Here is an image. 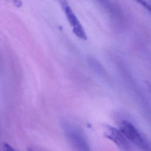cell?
Segmentation results:
<instances>
[{
  "label": "cell",
  "instance_id": "6da1fadb",
  "mask_svg": "<svg viewBox=\"0 0 151 151\" xmlns=\"http://www.w3.org/2000/svg\"><path fill=\"white\" fill-rule=\"evenodd\" d=\"M62 129L73 151H91L84 133L77 126L65 122L62 123Z\"/></svg>",
  "mask_w": 151,
  "mask_h": 151
},
{
  "label": "cell",
  "instance_id": "7a4b0ae2",
  "mask_svg": "<svg viewBox=\"0 0 151 151\" xmlns=\"http://www.w3.org/2000/svg\"><path fill=\"white\" fill-rule=\"evenodd\" d=\"M120 129L129 142L142 151H151V145L130 122L123 120L120 123Z\"/></svg>",
  "mask_w": 151,
  "mask_h": 151
},
{
  "label": "cell",
  "instance_id": "3957f363",
  "mask_svg": "<svg viewBox=\"0 0 151 151\" xmlns=\"http://www.w3.org/2000/svg\"><path fill=\"white\" fill-rule=\"evenodd\" d=\"M60 4L64 14L67 18L68 22L73 28V33L79 38L86 40L87 38L86 33L81 25L80 22L78 19L77 16L73 11L66 0H57Z\"/></svg>",
  "mask_w": 151,
  "mask_h": 151
},
{
  "label": "cell",
  "instance_id": "277c9868",
  "mask_svg": "<svg viewBox=\"0 0 151 151\" xmlns=\"http://www.w3.org/2000/svg\"><path fill=\"white\" fill-rule=\"evenodd\" d=\"M104 134L106 137L112 141L121 151H132L130 142L120 129L107 126Z\"/></svg>",
  "mask_w": 151,
  "mask_h": 151
},
{
  "label": "cell",
  "instance_id": "5b68a950",
  "mask_svg": "<svg viewBox=\"0 0 151 151\" xmlns=\"http://www.w3.org/2000/svg\"><path fill=\"white\" fill-rule=\"evenodd\" d=\"M151 13V0H133Z\"/></svg>",
  "mask_w": 151,
  "mask_h": 151
},
{
  "label": "cell",
  "instance_id": "8992f818",
  "mask_svg": "<svg viewBox=\"0 0 151 151\" xmlns=\"http://www.w3.org/2000/svg\"><path fill=\"white\" fill-rule=\"evenodd\" d=\"M1 151H17L13 147H12L10 145L4 142L2 145Z\"/></svg>",
  "mask_w": 151,
  "mask_h": 151
},
{
  "label": "cell",
  "instance_id": "52a82bcc",
  "mask_svg": "<svg viewBox=\"0 0 151 151\" xmlns=\"http://www.w3.org/2000/svg\"><path fill=\"white\" fill-rule=\"evenodd\" d=\"M12 2L17 7H20L22 5V1L21 0H9Z\"/></svg>",
  "mask_w": 151,
  "mask_h": 151
},
{
  "label": "cell",
  "instance_id": "ba28073f",
  "mask_svg": "<svg viewBox=\"0 0 151 151\" xmlns=\"http://www.w3.org/2000/svg\"><path fill=\"white\" fill-rule=\"evenodd\" d=\"M145 84L146 86V88L147 91H149V93L151 94V83L147 81H145Z\"/></svg>",
  "mask_w": 151,
  "mask_h": 151
},
{
  "label": "cell",
  "instance_id": "9c48e42d",
  "mask_svg": "<svg viewBox=\"0 0 151 151\" xmlns=\"http://www.w3.org/2000/svg\"><path fill=\"white\" fill-rule=\"evenodd\" d=\"M28 151H39V150H37V149H35L34 148H29L28 149Z\"/></svg>",
  "mask_w": 151,
  "mask_h": 151
}]
</instances>
